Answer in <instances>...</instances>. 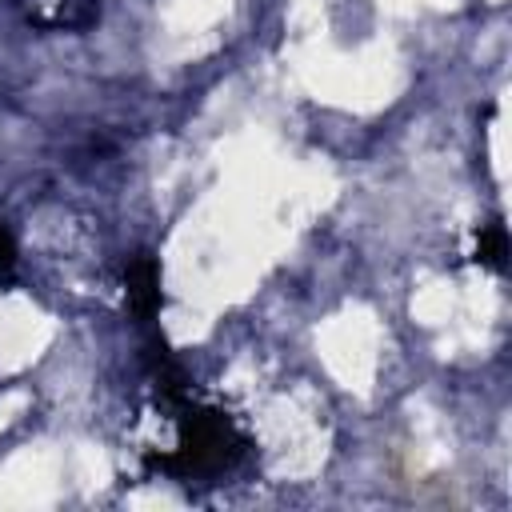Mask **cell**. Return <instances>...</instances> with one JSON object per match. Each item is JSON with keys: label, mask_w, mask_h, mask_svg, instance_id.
Segmentation results:
<instances>
[{"label": "cell", "mask_w": 512, "mask_h": 512, "mask_svg": "<svg viewBox=\"0 0 512 512\" xmlns=\"http://www.w3.org/2000/svg\"><path fill=\"white\" fill-rule=\"evenodd\" d=\"M124 300H128V312L136 316V324H152L164 308V292H160V264L140 252L124 264Z\"/></svg>", "instance_id": "2"}, {"label": "cell", "mask_w": 512, "mask_h": 512, "mask_svg": "<svg viewBox=\"0 0 512 512\" xmlns=\"http://www.w3.org/2000/svg\"><path fill=\"white\" fill-rule=\"evenodd\" d=\"M16 264V240H12V232L0 224V272H8Z\"/></svg>", "instance_id": "4"}, {"label": "cell", "mask_w": 512, "mask_h": 512, "mask_svg": "<svg viewBox=\"0 0 512 512\" xmlns=\"http://www.w3.org/2000/svg\"><path fill=\"white\" fill-rule=\"evenodd\" d=\"M476 260L484 268H492V272H500L508 264V232H504L500 220L480 224V232H476Z\"/></svg>", "instance_id": "3"}, {"label": "cell", "mask_w": 512, "mask_h": 512, "mask_svg": "<svg viewBox=\"0 0 512 512\" xmlns=\"http://www.w3.org/2000/svg\"><path fill=\"white\" fill-rule=\"evenodd\" d=\"M172 412H176V444L164 456H152L156 472L192 484V480L224 476L244 460L248 436L232 424V416H224L220 408H204L192 396Z\"/></svg>", "instance_id": "1"}]
</instances>
